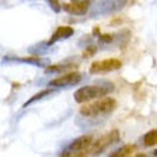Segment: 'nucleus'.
<instances>
[{
  "mask_svg": "<svg viewBox=\"0 0 157 157\" xmlns=\"http://www.w3.org/2000/svg\"><path fill=\"white\" fill-rule=\"evenodd\" d=\"M120 67H121V60H119V59H107V60L93 62L89 71H90V75H104V73H109V71L119 70Z\"/></svg>",
  "mask_w": 157,
  "mask_h": 157,
  "instance_id": "6",
  "label": "nucleus"
},
{
  "mask_svg": "<svg viewBox=\"0 0 157 157\" xmlns=\"http://www.w3.org/2000/svg\"><path fill=\"white\" fill-rule=\"evenodd\" d=\"M46 2L49 3V6L52 7V10H53L54 13H59L62 10V4H60L59 0H46Z\"/></svg>",
  "mask_w": 157,
  "mask_h": 157,
  "instance_id": "15",
  "label": "nucleus"
},
{
  "mask_svg": "<svg viewBox=\"0 0 157 157\" xmlns=\"http://www.w3.org/2000/svg\"><path fill=\"white\" fill-rule=\"evenodd\" d=\"M113 34H100V39H99V43L100 44H106V43H112L113 41Z\"/></svg>",
  "mask_w": 157,
  "mask_h": 157,
  "instance_id": "16",
  "label": "nucleus"
},
{
  "mask_svg": "<svg viewBox=\"0 0 157 157\" xmlns=\"http://www.w3.org/2000/svg\"><path fill=\"white\" fill-rule=\"evenodd\" d=\"M157 141V130L153 128V130H150L149 133H146L144 137H143V144L146 147H151V146L156 144Z\"/></svg>",
  "mask_w": 157,
  "mask_h": 157,
  "instance_id": "12",
  "label": "nucleus"
},
{
  "mask_svg": "<svg viewBox=\"0 0 157 157\" xmlns=\"http://www.w3.org/2000/svg\"><path fill=\"white\" fill-rule=\"evenodd\" d=\"M114 91V84L112 82H103L91 86L80 87L75 93V100L77 103H87L93 99H100Z\"/></svg>",
  "mask_w": 157,
  "mask_h": 157,
  "instance_id": "1",
  "label": "nucleus"
},
{
  "mask_svg": "<svg viewBox=\"0 0 157 157\" xmlns=\"http://www.w3.org/2000/svg\"><path fill=\"white\" fill-rule=\"evenodd\" d=\"M53 93V90L52 89H47V90H43V91H40V93H37V94H34L33 97H30L27 101H26L25 104H23V107H27V106H30V104H33V103H36L37 100H41V99H44L46 96H50Z\"/></svg>",
  "mask_w": 157,
  "mask_h": 157,
  "instance_id": "14",
  "label": "nucleus"
},
{
  "mask_svg": "<svg viewBox=\"0 0 157 157\" xmlns=\"http://www.w3.org/2000/svg\"><path fill=\"white\" fill-rule=\"evenodd\" d=\"M82 75L78 71H69L66 75L60 76V77L54 78L52 82H49L50 87H54V89H59V87H70L75 86V84H78L82 82Z\"/></svg>",
  "mask_w": 157,
  "mask_h": 157,
  "instance_id": "7",
  "label": "nucleus"
},
{
  "mask_svg": "<svg viewBox=\"0 0 157 157\" xmlns=\"http://www.w3.org/2000/svg\"><path fill=\"white\" fill-rule=\"evenodd\" d=\"M93 34H100V30L97 29V27H94V29H93Z\"/></svg>",
  "mask_w": 157,
  "mask_h": 157,
  "instance_id": "17",
  "label": "nucleus"
},
{
  "mask_svg": "<svg viewBox=\"0 0 157 157\" xmlns=\"http://www.w3.org/2000/svg\"><path fill=\"white\" fill-rule=\"evenodd\" d=\"M134 150H136V147L134 146H124V147H121V149L116 150V151H113V153H110V157H124V156H132L133 153H134Z\"/></svg>",
  "mask_w": 157,
  "mask_h": 157,
  "instance_id": "11",
  "label": "nucleus"
},
{
  "mask_svg": "<svg viewBox=\"0 0 157 157\" xmlns=\"http://www.w3.org/2000/svg\"><path fill=\"white\" fill-rule=\"evenodd\" d=\"M73 67V64H54V66H46L44 69V73L46 75H52V73H60V71L63 70H67V69H71Z\"/></svg>",
  "mask_w": 157,
  "mask_h": 157,
  "instance_id": "13",
  "label": "nucleus"
},
{
  "mask_svg": "<svg viewBox=\"0 0 157 157\" xmlns=\"http://www.w3.org/2000/svg\"><path fill=\"white\" fill-rule=\"evenodd\" d=\"M7 60H13V62H20V63H27V64H33V66H39V67H46L49 64V62L46 60H40L37 57H30V59H10V57H4L3 62H7Z\"/></svg>",
  "mask_w": 157,
  "mask_h": 157,
  "instance_id": "10",
  "label": "nucleus"
},
{
  "mask_svg": "<svg viewBox=\"0 0 157 157\" xmlns=\"http://www.w3.org/2000/svg\"><path fill=\"white\" fill-rule=\"evenodd\" d=\"M93 143V137L91 136H82L76 139L69 147H67L63 153H60L62 156H84L86 150L89 149V146Z\"/></svg>",
  "mask_w": 157,
  "mask_h": 157,
  "instance_id": "5",
  "label": "nucleus"
},
{
  "mask_svg": "<svg viewBox=\"0 0 157 157\" xmlns=\"http://www.w3.org/2000/svg\"><path fill=\"white\" fill-rule=\"evenodd\" d=\"M120 140V133L119 130H112L110 133L107 134H104L103 137H100L99 140L93 141L90 146H89V149L86 150V154H90V156H99L100 153H103L104 150L107 149L109 146H112L113 143H116V141ZM84 154V156H86Z\"/></svg>",
  "mask_w": 157,
  "mask_h": 157,
  "instance_id": "4",
  "label": "nucleus"
},
{
  "mask_svg": "<svg viewBox=\"0 0 157 157\" xmlns=\"http://www.w3.org/2000/svg\"><path fill=\"white\" fill-rule=\"evenodd\" d=\"M71 2H75V0H71Z\"/></svg>",
  "mask_w": 157,
  "mask_h": 157,
  "instance_id": "18",
  "label": "nucleus"
},
{
  "mask_svg": "<svg viewBox=\"0 0 157 157\" xmlns=\"http://www.w3.org/2000/svg\"><path fill=\"white\" fill-rule=\"evenodd\" d=\"M73 34H75V30H73V27H69V26H60V27H57V30H56V32L53 33L52 39L47 41V44L52 46L53 43H56V41L64 40V39H69L70 36H73Z\"/></svg>",
  "mask_w": 157,
  "mask_h": 157,
  "instance_id": "9",
  "label": "nucleus"
},
{
  "mask_svg": "<svg viewBox=\"0 0 157 157\" xmlns=\"http://www.w3.org/2000/svg\"><path fill=\"white\" fill-rule=\"evenodd\" d=\"M90 2L89 0H75L71 3H64L62 6L63 10H66L70 14H76V16H83L89 12L90 9Z\"/></svg>",
  "mask_w": 157,
  "mask_h": 157,
  "instance_id": "8",
  "label": "nucleus"
},
{
  "mask_svg": "<svg viewBox=\"0 0 157 157\" xmlns=\"http://www.w3.org/2000/svg\"><path fill=\"white\" fill-rule=\"evenodd\" d=\"M117 107V101L112 97H100V100L94 101V103L90 104H84L82 109H80V114L84 117H90V119H94V117H100V116H107L110 113H113Z\"/></svg>",
  "mask_w": 157,
  "mask_h": 157,
  "instance_id": "2",
  "label": "nucleus"
},
{
  "mask_svg": "<svg viewBox=\"0 0 157 157\" xmlns=\"http://www.w3.org/2000/svg\"><path fill=\"white\" fill-rule=\"evenodd\" d=\"M127 4V0H99L96 3H91V16H104L112 14L124 7Z\"/></svg>",
  "mask_w": 157,
  "mask_h": 157,
  "instance_id": "3",
  "label": "nucleus"
}]
</instances>
